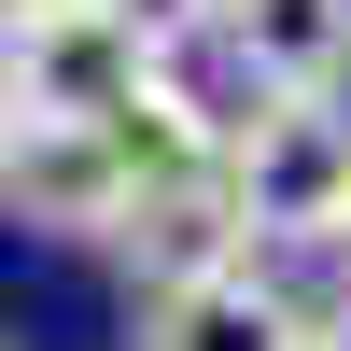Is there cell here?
<instances>
[{
  "label": "cell",
  "mask_w": 351,
  "mask_h": 351,
  "mask_svg": "<svg viewBox=\"0 0 351 351\" xmlns=\"http://www.w3.org/2000/svg\"><path fill=\"white\" fill-rule=\"evenodd\" d=\"M112 14H127V28H141L155 56H197V43H211V14H225V0H112Z\"/></svg>",
  "instance_id": "cell-8"
},
{
  "label": "cell",
  "mask_w": 351,
  "mask_h": 351,
  "mask_svg": "<svg viewBox=\"0 0 351 351\" xmlns=\"http://www.w3.org/2000/svg\"><path fill=\"white\" fill-rule=\"evenodd\" d=\"M309 337H324V309H309L267 253L197 267V281H155V295H141V351H309Z\"/></svg>",
  "instance_id": "cell-3"
},
{
  "label": "cell",
  "mask_w": 351,
  "mask_h": 351,
  "mask_svg": "<svg viewBox=\"0 0 351 351\" xmlns=\"http://www.w3.org/2000/svg\"><path fill=\"white\" fill-rule=\"evenodd\" d=\"M112 253H127L141 267V295H155V281H197V267H239V211H225V169H197V183H155L141 197L127 225H112Z\"/></svg>",
  "instance_id": "cell-7"
},
{
  "label": "cell",
  "mask_w": 351,
  "mask_h": 351,
  "mask_svg": "<svg viewBox=\"0 0 351 351\" xmlns=\"http://www.w3.org/2000/svg\"><path fill=\"white\" fill-rule=\"evenodd\" d=\"M337 253H351V225H337Z\"/></svg>",
  "instance_id": "cell-12"
},
{
  "label": "cell",
  "mask_w": 351,
  "mask_h": 351,
  "mask_svg": "<svg viewBox=\"0 0 351 351\" xmlns=\"http://www.w3.org/2000/svg\"><path fill=\"white\" fill-rule=\"evenodd\" d=\"M155 43H141L112 0H56V14L0 28V84H14V127H99V112L141 99Z\"/></svg>",
  "instance_id": "cell-2"
},
{
  "label": "cell",
  "mask_w": 351,
  "mask_h": 351,
  "mask_svg": "<svg viewBox=\"0 0 351 351\" xmlns=\"http://www.w3.org/2000/svg\"><path fill=\"white\" fill-rule=\"evenodd\" d=\"M225 211L253 253H337L351 225V112L337 99H239L225 112Z\"/></svg>",
  "instance_id": "cell-1"
},
{
  "label": "cell",
  "mask_w": 351,
  "mask_h": 351,
  "mask_svg": "<svg viewBox=\"0 0 351 351\" xmlns=\"http://www.w3.org/2000/svg\"><path fill=\"white\" fill-rule=\"evenodd\" d=\"M99 141L127 155V183H141V197H155V183H197V169H225V112L197 99L183 56H155V71H141V99H127V112H99Z\"/></svg>",
  "instance_id": "cell-6"
},
{
  "label": "cell",
  "mask_w": 351,
  "mask_h": 351,
  "mask_svg": "<svg viewBox=\"0 0 351 351\" xmlns=\"http://www.w3.org/2000/svg\"><path fill=\"white\" fill-rule=\"evenodd\" d=\"M0 211H14L28 239H112V225L141 211V183H127V155H112L99 127H14Z\"/></svg>",
  "instance_id": "cell-4"
},
{
  "label": "cell",
  "mask_w": 351,
  "mask_h": 351,
  "mask_svg": "<svg viewBox=\"0 0 351 351\" xmlns=\"http://www.w3.org/2000/svg\"><path fill=\"white\" fill-rule=\"evenodd\" d=\"M309 351H351V281H337V309H324V337H309Z\"/></svg>",
  "instance_id": "cell-9"
},
{
  "label": "cell",
  "mask_w": 351,
  "mask_h": 351,
  "mask_svg": "<svg viewBox=\"0 0 351 351\" xmlns=\"http://www.w3.org/2000/svg\"><path fill=\"white\" fill-rule=\"evenodd\" d=\"M239 99H337L351 84V0H225L211 14Z\"/></svg>",
  "instance_id": "cell-5"
},
{
  "label": "cell",
  "mask_w": 351,
  "mask_h": 351,
  "mask_svg": "<svg viewBox=\"0 0 351 351\" xmlns=\"http://www.w3.org/2000/svg\"><path fill=\"white\" fill-rule=\"evenodd\" d=\"M28 14H56V0H0V28H28Z\"/></svg>",
  "instance_id": "cell-10"
},
{
  "label": "cell",
  "mask_w": 351,
  "mask_h": 351,
  "mask_svg": "<svg viewBox=\"0 0 351 351\" xmlns=\"http://www.w3.org/2000/svg\"><path fill=\"white\" fill-rule=\"evenodd\" d=\"M0 155H14V84H0Z\"/></svg>",
  "instance_id": "cell-11"
}]
</instances>
